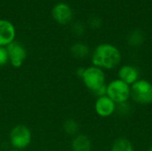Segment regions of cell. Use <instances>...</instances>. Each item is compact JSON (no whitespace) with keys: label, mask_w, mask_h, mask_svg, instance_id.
Segmentation results:
<instances>
[{"label":"cell","mask_w":152,"mask_h":151,"mask_svg":"<svg viewBox=\"0 0 152 151\" xmlns=\"http://www.w3.org/2000/svg\"><path fill=\"white\" fill-rule=\"evenodd\" d=\"M120 61V51L110 44H102L98 45L92 55L93 65L102 69H115L119 65Z\"/></svg>","instance_id":"1"},{"label":"cell","mask_w":152,"mask_h":151,"mask_svg":"<svg viewBox=\"0 0 152 151\" xmlns=\"http://www.w3.org/2000/svg\"><path fill=\"white\" fill-rule=\"evenodd\" d=\"M130 97L139 104L152 103V84L145 79H139L131 86Z\"/></svg>","instance_id":"2"},{"label":"cell","mask_w":152,"mask_h":151,"mask_svg":"<svg viewBox=\"0 0 152 151\" xmlns=\"http://www.w3.org/2000/svg\"><path fill=\"white\" fill-rule=\"evenodd\" d=\"M10 143L14 150H21L28 148L32 140L30 129L24 125L14 126L10 132Z\"/></svg>","instance_id":"3"},{"label":"cell","mask_w":152,"mask_h":151,"mask_svg":"<svg viewBox=\"0 0 152 151\" xmlns=\"http://www.w3.org/2000/svg\"><path fill=\"white\" fill-rule=\"evenodd\" d=\"M81 78L86 88L92 93H95L99 88L105 85V74L103 70L94 65L85 69Z\"/></svg>","instance_id":"4"},{"label":"cell","mask_w":152,"mask_h":151,"mask_svg":"<svg viewBox=\"0 0 152 151\" xmlns=\"http://www.w3.org/2000/svg\"><path fill=\"white\" fill-rule=\"evenodd\" d=\"M131 86L120 79H115L107 85V96L116 104L126 102L130 98Z\"/></svg>","instance_id":"5"},{"label":"cell","mask_w":152,"mask_h":151,"mask_svg":"<svg viewBox=\"0 0 152 151\" xmlns=\"http://www.w3.org/2000/svg\"><path fill=\"white\" fill-rule=\"evenodd\" d=\"M9 62L14 68H20L27 58V50L23 44L13 41L6 46Z\"/></svg>","instance_id":"6"},{"label":"cell","mask_w":152,"mask_h":151,"mask_svg":"<svg viewBox=\"0 0 152 151\" xmlns=\"http://www.w3.org/2000/svg\"><path fill=\"white\" fill-rule=\"evenodd\" d=\"M52 15L56 22L61 25H66L72 20L73 12L69 4L65 3H59L53 6Z\"/></svg>","instance_id":"7"},{"label":"cell","mask_w":152,"mask_h":151,"mask_svg":"<svg viewBox=\"0 0 152 151\" xmlns=\"http://www.w3.org/2000/svg\"><path fill=\"white\" fill-rule=\"evenodd\" d=\"M95 112L102 117H110L117 109L116 103L107 95L99 97L94 105Z\"/></svg>","instance_id":"8"},{"label":"cell","mask_w":152,"mask_h":151,"mask_svg":"<svg viewBox=\"0 0 152 151\" xmlns=\"http://www.w3.org/2000/svg\"><path fill=\"white\" fill-rule=\"evenodd\" d=\"M16 30L12 22L0 20V46L6 47L15 39Z\"/></svg>","instance_id":"9"},{"label":"cell","mask_w":152,"mask_h":151,"mask_svg":"<svg viewBox=\"0 0 152 151\" xmlns=\"http://www.w3.org/2000/svg\"><path fill=\"white\" fill-rule=\"evenodd\" d=\"M119 79L127 85H133L139 80V70L132 65H124L118 70Z\"/></svg>","instance_id":"10"},{"label":"cell","mask_w":152,"mask_h":151,"mask_svg":"<svg viewBox=\"0 0 152 151\" xmlns=\"http://www.w3.org/2000/svg\"><path fill=\"white\" fill-rule=\"evenodd\" d=\"M71 149L73 151H91V140L85 134H77L72 140Z\"/></svg>","instance_id":"11"},{"label":"cell","mask_w":152,"mask_h":151,"mask_svg":"<svg viewBox=\"0 0 152 151\" xmlns=\"http://www.w3.org/2000/svg\"><path fill=\"white\" fill-rule=\"evenodd\" d=\"M70 52L75 58L84 59L88 56L90 50L86 44H85L83 43H76L71 46Z\"/></svg>","instance_id":"12"},{"label":"cell","mask_w":152,"mask_h":151,"mask_svg":"<svg viewBox=\"0 0 152 151\" xmlns=\"http://www.w3.org/2000/svg\"><path fill=\"white\" fill-rule=\"evenodd\" d=\"M111 151H134V150L132 142L129 140L118 138L114 142L111 147Z\"/></svg>","instance_id":"13"},{"label":"cell","mask_w":152,"mask_h":151,"mask_svg":"<svg viewBox=\"0 0 152 151\" xmlns=\"http://www.w3.org/2000/svg\"><path fill=\"white\" fill-rule=\"evenodd\" d=\"M63 129L65 133L69 135H76L79 130V125L77 122L74 119H68L63 124Z\"/></svg>","instance_id":"14"},{"label":"cell","mask_w":152,"mask_h":151,"mask_svg":"<svg viewBox=\"0 0 152 151\" xmlns=\"http://www.w3.org/2000/svg\"><path fill=\"white\" fill-rule=\"evenodd\" d=\"M142 41H143V36L138 30L134 31L128 38L129 44L133 46H139L142 43Z\"/></svg>","instance_id":"15"},{"label":"cell","mask_w":152,"mask_h":151,"mask_svg":"<svg viewBox=\"0 0 152 151\" xmlns=\"http://www.w3.org/2000/svg\"><path fill=\"white\" fill-rule=\"evenodd\" d=\"M8 62H9V57H8L6 47L0 46V67L5 66Z\"/></svg>","instance_id":"16"},{"label":"cell","mask_w":152,"mask_h":151,"mask_svg":"<svg viewBox=\"0 0 152 151\" xmlns=\"http://www.w3.org/2000/svg\"><path fill=\"white\" fill-rule=\"evenodd\" d=\"M119 107H118V111L120 112V114L122 115H126L128 113V111L130 110V106L128 105L127 101L126 102H123V103H120L118 104Z\"/></svg>","instance_id":"17"},{"label":"cell","mask_w":152,"mask_h":151,"mask_svg":"<svg viewBox=\"0 0 152 151\" xmlns=\"http://www.w3.org/2000/svg\"><path fill=\"white\" fill-rule=\"evenodd\" d=\"M73 30L77 35H83L84 32H85V28L81 23H76L74 25Z\"/></svg>","instance_id":"18"},{"label":"cell","mask_w":152,"mask_h":151,"mask_svg":"<svg viewBox=\"0 0 152 151\" xmlns=\"http://www.w3.org/2000/svg\"><path fill=\"white\" fill-rule=\"evenodd\" d=\"M91 26L93 28H99L101 26V20L98 18H94L91 20Z\"/></svg>","instance_id":"19"},{"label":"cell","mask_w":152,"mask_h":151,"mask_svg":"<svg viewBox=\"0 0 152 151\" xmlns=\"http://www.w3.org/2000/svg\"><path fill=\"white\" fill-rule=\"evenodd\" d=\"M84 72H85V69H84V68H79V69H77L76 74H77V77H82V76H83Z\"/></svg>","instance_id":"20"},{"label":"cell","mask_w":152,"mask_h":151,"mask_svg":"<svg viewBox=\"0 0 152 151\" xmlns=\"http://www.w3.org/2000/svg\"><path fill=\"white\" fill-rule=\"evenodd\" d=\"M9 151H20V150H14V149H13V150H9Z\"/></svg>","instance_id":"21"},{"label":"cell","mask_w":152,"mask_h":151,"mask_svg":"<svg viewBox=\"0 0 152 151\" xmlns=\"http://www.w3.org/2000/svg\"><path fill=\"white\" fill-rule=\"evenodd\" d=\"M148 151H152V146L150 148V149H149V150H148Z\"/></svg>","instance_id":"22"}]
</instances>
